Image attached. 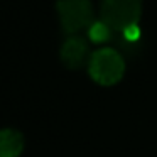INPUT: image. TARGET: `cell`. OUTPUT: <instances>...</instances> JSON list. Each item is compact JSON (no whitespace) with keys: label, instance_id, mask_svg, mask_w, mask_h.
<instances>
[{"label":"cell","instance_id":"obj_1","mask_svg":"<svg viewBox=\"0 0 157 157\" xmlns=\"http://www.w3.org/2000/svg\"><path fill=\"white\" fill-rule=\"evenodd\" d=\"M90 76L98 85L112 86L122 79L125 73V61L123 56L113 48H101L95 51L88 63Z\"/></svg>","mask_w":157,"mask_h":157},{"label":"cell","instance_id":"obj_2","mask_svg":"<svg viewBox=\"0 0 157 157\" xmlns=\"http://www.w3.org/2000/svg\"><path fill=\"white\" fill-rule=\"evenodd\" d=\"M142 15V0H101L100 17L113 32L137 25Z\"/></svg>","mask_w":157,"mask_h":157},{"label":"cell","instance_id":"obj_3","mask_svg":"<svg viewBox=\"0 0 157 157\" xmlns=\"http://www.w3.org/2000/svg\"><path fill=\"white\" fill-rule=\"evenodd\" d=\"M56 10H58L63 31L69 36L90 27L95 22L91 0H58Z\"/></svg>","mask_w":157,"mask_h":157},{"label":"cell","instance_id":"obj_4","mask_svg":"<svg viewBox=\"0 0 157 157\" xmlns=\"http://www.w3.org/2000/svg\"><path fill=\"white\" fill-rule=\"evenodd\" d=\"M61 61L69 69H79L90 63V48L88 42L81 36H69L61 46Z\"/></svg>","mask_w":157,"mask_h":157},{"label":"cell","instance_id":"obj_5","mask_svg":"<svg viewBox=\"0 0 157 157\" xmlns=\"http://www.w3.org/2000/svg\"><path fill=\"white\" fill-rule=\"evenodd\" d=\"M24 150V135L14 128L0 130V157H19Z\"/></svg>","mask_w":157,"mask_h":157},{"label":"cell","instance_id":"obj_6","mask_svg":"<svg viewBox=\"0 0 157 157\" xmlns=\"http://www.w3.org/2000/svg\"><path fill=\"white\" fill-rule=\"evenodd\" d=\"M112 34H113V31L105 24V22H101V21L93 22V24L88 27V37H90V41L96 42V44L110 41V39H112Z\"/></svg>","mask_w":157,"mask_h":157},{"label":"cell","instance_id":"obj_7","mask_svg":"<svg viewBox=\"0 0 157 157\" xmlns=\"http://www.w3.org/2000/svg\"><path fill=\"white\" fill-rule=\"evenodd\" d=\"M122 34L123 39H127V41L130 42H139L140 41V36H142V31H140L139 24L137 25H130V27H127L123 32H120Z\"/></svg>","mask_w":157,"mask_h":157}]
</instances>
